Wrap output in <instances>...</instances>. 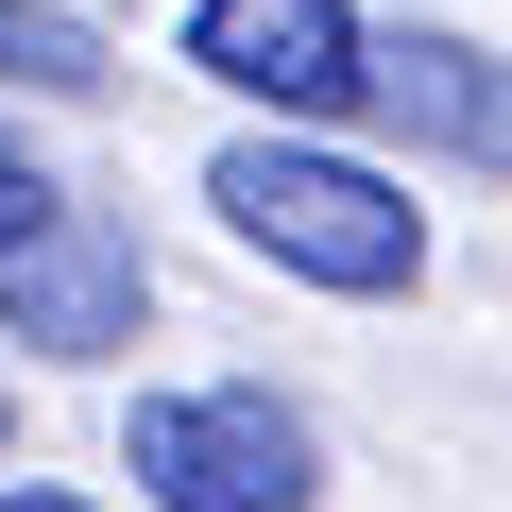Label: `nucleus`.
<instances>
[{
  "mask_svg": "<svg viewBox=\"0 0 512 512\" xmlns=\"http://www.w3.org/2000/svg\"><path fill=\"white\" fill-rule=\"evenodd\" d=\"M205 205H222L239 256H274V274H308V291H342V308H393V291L427 274V205H410L393 171L325 154V137H222V154H205Z\"/></svg>",
  "mask_w": 512,
  "mask_h": 512,
  "instance_id": "obj_1",
  "label": "nucleus"
},
{
  "mask_svg": "<svg viewBox=\"0 0 512 512\" xmlns=\"http://www.w3.org/2000/svg\"><path fill=\"white\" fill-rule=\"evenodd\" d=\"M120 478H137L154 512H308V495H325V444H308L291 393L222 376V393H137Z\"/></svg>",
  "mask_w": 512,
  "mask_h": 512,
  "instance_id": "obj_2",
  "label": "nucleus"
},
{
  "mask_svg": "<svg viewBox=\"0 0 512 512\" xmlns=\"http://www.w3.org/2000/svg\"><path fill=\"white\" fill-rule=\"evenodd\" d=\"M188 69L222 103H274V137L376 103V18L359 0H188Z\"/></svg>",
  "mask_w": 512,
  "mask_h": 512,
  "instance_id": "obj_3",
  "label": "nucleus"
},
{
  "mask_svg": "<svg viewBox=\"0 0 512 512\" xmlns=\"http://www.w3.org/2000/svg\"><path fill=\"white\" fill-rule=\"evenodd\" d=\"M137 308H154L137 222H103V205H69L52 239L0 256V342H35V359H120V342H137Z\"/></svg>",
  "mask_w": 512,
  "mask_h": 512,
  "instance_id": "obj_4",
  "label": "nucleus"
},
{
  "mask_svg": "<svg viewBox=\"0 0 512 512\" xmlns=\"http://www.w3.org/2000/svg\"><path fill=\"white\" fill-rule=\"evenodd\" d=\"M376 120L410 154H461V171H512V52L444 35V18H376Z\"/></svg>",
  "mask_w": 512,
  "mask_h": 512,
  "instance_id": "obj_5",
  "label": "nucleus"
},
{
  "mask_svg": "<svg viewBox=\"0 0 512 512\" xmlns=\"http://www.w3.org/2000/svg\"><path fill=\"white\" fill-rule=\"evenodd\" d=\"M0 86H35V103H103V35L69 18V0H0Z\"/></svg>",
  "mask_w": 512,
  "mask_h": 512,
  "instance_id": "obj_6",
  "label": "nucleus"
},
{
  "mask_svg": "<svg viewBox=\"0 0 512 512\" xmlns=\"http://www.w3.org/2000/svg\"><path fill=\"white\" fill-rule=\"evenodd\" d=\"M52 222H69V188H52L18 137H0V256H18V239H52Z\"/></svg>",
  "mask_w": 512,
  "mask_h": 512,
  "instance_id": "obj_7",
  "label": "nucleus"
},
{
  "mask_svg": "<svg viewBox=\"0 0 512 512\" xmlns=\"http://www.w3.org/2000/svg\"><path fill=\"white\" fill-rule=\"evenodd\" d=\"M0 512H86V495H52V478H0Z\"/></svg>",
  "mask_w": 512,
  "mask_h": 512,
  "instance_id": "obj_8",
  "label": "nucleus"
}]
</instances>
